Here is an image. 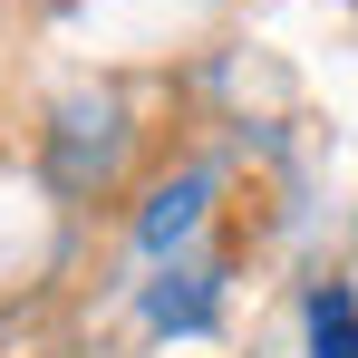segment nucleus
<instances>
[{
  "instance_id": "1",
  "label": "nucleus",
  "mask_w": 358,
  "mask_h": 358,
  "mask_svg": "<svg viewBox=\"0 0 358 358\" xmlns=\"http://www.w3.org/2000/svg\"><path fill=\"white\" fill-rule=\"evenodd\" d=\"M203 203H213V175H203V165H184V175L165 184L155 203H145V223H136V242H145V252H175V242L194 233V223H203Z\"/></svg>"
},
{
  "instance_id": "2",
  "label": "nucleus",
  "mask_w": 358,
  "mask_h": 358,
  "mask_svg": "<svg viewBox=\"0 0 358 358\" xmlns=\"http://www.w3.org/2000/svg\"><path fill=\"white\" fill-rule=\"evenodd\" d=\"M145 320L155 329H213V262H184L145 291Z\"/></svg>"
},
{
  "instance_id": "3",
  "label": "nucleus",
  "mask_w": 358,
  "mask_h": 358,
  "mask_svg": "<svg viewBox=\"0 0 358 358\" xmlns=\"http://www.w3.org/2000/svg\"><path fill=\"white\" fill-rule=\"evenodd\" d=\"M300 320H310V358H358V291L349 281H320L300 300Z\"/></svg>"
}]
</instances>
